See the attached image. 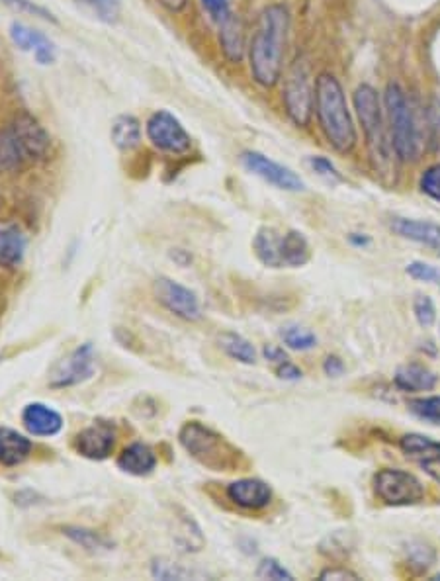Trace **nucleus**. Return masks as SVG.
Wrapping results in <instances>:
<instances>
[{
    "label": "nucleus",
    "mask_w": 440,
    "mask_h": 581,
    "mask_svg": "<svg viewBox=\"0 0 440 581\" xmlns=\"http://www.w3.org/2000/svg\"><path fill=\"white\" fill-rule=\"evenodd\" d=\"M241 165L253 173L255 177L263 179L264 182L280 188V190H286V192H302L306 190V182L304 179L294 173L292 169L272 161L270 157H266L264 153H259V151H243L241 153Z\"/></svg>",
    "instance_id": "10"
},
{
    "label": "nucleus",
    "mask_w": 440,
    "mask_h": 581,
    "mask_svg": "<svg viewBox=\"0 0 440 581\" xmlns=\"http://www.w3.org/2000/svg\"><path fill=\"white\" fill-rule=\"evenodd\" d=\"M118 468L132 476H149L157 468V454L145 443H132L118 456Z\"/></svg>",
    "instance_id": "21"
},
{
    "label": "nucleus",
    "mask_w": 440,
    "mask_h": 581,
    "mask_svg": "<svg viewBox=\"0 0 440 581\" xmlns=\"http://www.w3.org/2000/svg\"><path fill=\"white\" fill-rule=\"evenodd\" d=\"M384 108L397 159L403 163L417 161L423 151V134L415 108L403 87L397 83L388 85L384 92Z\"/></svg>",
    "instance_id": "5"
},
{
    "label": "nucleus",
    "mask_w": 440,
    "mask_h": 581,
    "mask_svg": "<svg viewBox=\"0 0 440 581\" xmlns=\"http://www.w3.org/2000/svg\"><path fill=\"white\" fill-rule=\"evenodd\" d=\"M22 423L34 437H55L63 429V417L59 411L45 403H28L22 411Z\"/></svg>",
    "instance_id": "17"
},
{
    "label": "nucleus",
    "mask_w": 440,
    "mask_h": 581,
    "mask_svg": "<svg viewBox=\"0 0 440 581\" xmlns=\"http://www.w3.org/2000/svg\"><path fill=\"white\" fill-rule=\"evenodd\" d=\"M392 229L399 237L415 241L419 245L429 247L440 257V225L427 220H411V218H394Z\"/></svg>",
    "instance_id": "18"
},
{
    "label": "nucleus",
    "mask_w": 440,
    "mask_h": 581,
    "mask_svg": "<svg viewBox=\"0 0 440 581\" xmlns=\"http://www.w3.org/2000/svg\"><path fill=\"white\" fill-rule=\"evenodd\" d=\"M63 533L71 538L75 544L85 548L88 552H100V550H110V542L104 537H100L94 531L88 529H79V527H67Z\"/></svg>",
    "instance_id": "31"
},
{
    "label": "nucleus",
    "mask_w": 440,
    "mask_h": 581,
    "mask_svg": "<svg viewBox=\"0 0 440 581\" xmlns=\"http://www.w3.org/2000/svg\"><path fill=\"white\" fill-rule=\"evenodd\" d=\"M204 10L210 14V18L221 26L223 22H227L235 12L231 10V2L229 0H200Z\"/></svg>",
    "instance_id": "37"
},
{
    "label": "nucleus",
    "mask_w": 440,
    "mask_h": 581,
    "mask_svg": "<svg viewBox=\"0 0 440 581\" xmlns=\"http://www.w3.org/2000/svg\"><path fill=\"white\" fill-rule=\"evenodd\" d=\"M169 12H182L188 4V0H159Z\"/></svg>",
    "instance_id": "44"
},
{
    "label": "nucleus",
    "mask_w": 440,
    "mask_h": 581,
    "mask_svg": "<svg viewBox=\"0 0 440 581\" xmlns=\"http://www.w3.org/2000/svg\"><path fill=\"white\" fill-rule=\"evenodd\" d=\"M114 447H116V427L108 421H94L75 439L77 452L88 460H106Z\"/></svg>",
    "instance_id": "13"
},
{
    "label": "nucleus",
    "mask_w": 440,
    "mask_h": 581,
    "mask_svg": "<svg viewBox=\"0 0 440 581\" xmlns=\"http://www.w3.org/2000/svg\"><path fill=\"white\" fill-rule=\"evenodd\" d=\"M92 374H94V349L90 343H85L55 366L49 386L57 390L71 388L87 382Z\"/></svg>",
    "instance_id": "12"
},
{
    "label": "nucleus",
    "mask_w": 440,
    "mask_h": 581,
    "mask_svg": "<svg viewBox=\"0 0 440 581\" xmlns=\"http://www.w3.org/2000/svg\"><path fill=\"white\" fill-rule=\"evenodd\" d=\"M354 110L358 122L366 135V145L374 163V169L382 175L390 173L394 161V145L392 137L386 128V116L382 110V102L378 90L370 85H360L352 94Z\"/></svg>",
    "instance_id": "4"
},
{
    "label": "nucleus",
    "mask_w": 440,
    "mask_h": 581,
    "mask_svg": "<svg viewBox=\"0 0 440 581\" xmlns=\"http://www.w3.org/2000/svg\"><path fill=\"white\" fill-rule=\"evenodd\" d=\"M151 574L157 580H186L190 578V572L184 570L180 564H173L169 560H155L151 566Z\"/></svg>",
    "instance_id": "33"
},
{
    "label": "nucleus",
    "mask_w": 440,
    "mask_h": 581,
    "mask_svg": "<svg viewBox=\"0 0 440 581\" xmlns=\"http://www.w3.org/2000/svg\"><path fill=\"white\" fill-rule=\"evenodd\" d=\"M32 450L34 443L26 435L10 427H0V466L12 468L22 464L30 458Z\"/></svg>",
    "instance_id": "19"
},
{
    "label": "nucleus",
    "mask_w": 440,
    "mask_h": 581,
    "mask_svg": "<svg viewBox=\"0 0 440 581\" xmlns=\"http://www.w3.org/2000/svg\"><path fill=\"white\" fill-rule=\"evenodd\" d=\"M178 441L182 448L198 460L202 466L216 470V472H231L239 462V452L231 447L220 433L212 431L210 427L198 423V421H188L180 433Z\"/></svg>",
    "instance_id": "6"
},
{
    "label": "nucleus",
    "mask_w": 440,
    "mask_h": 581,
    "mask_svg": "<svg viewBox=\"0 0 440 581\" xmlns=\"http://www.w3.org/2000/svg\"><path fill=\"white\" fill-rule=\"evenodd\" d=\"M10 40H12V44L16 45L18 49L28 51V53H34V59L40 65H51L57 59V49H55L53 42L45 34L34 30V28H30V26H26V24L12 22V26H10Z\"/></svg>",
    "instance_id": "16"
},
{
    "label": "nucleus",
    "mask_w": 440,
    "mask_h": 581,
    "mask_svg": "<svg viewBox=\"0 0 440 581\" xmlns=\"http://www.w3.org/2000/svg\"><path fill=\"white\" fill-rule=\"evenodd\" d=\"M253 249L264 267L282 269L280 261V233L272 227H261L253 239Z\"/></svg>",
    "instance_id": "24"
},
{
    "label": "nucleus",
    "mask_w": 440,
    "mask_h": 581,
    "mask_svg": "<svg viewBox=\"0 0 440 581\" xmlns=\"http://www.w3.org/2000/svg\"><path fill=\"white\" fill-rule=\"evenodd\" d=\"M376 495L392 507H407L425 499V486L417 476L399 468H384L374 476Z\"/></svg>",
    "instance_id": "8"
},
{
    "label": "nucleus",
    "mask_w": 440,
    "mask_h": 581,
    "mask_svg": "<svg viewBox=\"0 0 440 581\" xmlns=\"http://www.w3.org/2000/svg\"><path fill=\"white\" fill-rule=\"evenodd\" d=\"M315 114L331 147L339 153H351L358 139L356 128L345 90L331 73H319L315 79Z\"/></svg>",
    "instance_id": "2"
},
{
    "label": "nucleus",
    "mask_w": 440,
    "mask_h": 581,
    "mask_svg": "<svg viewBox=\"0 0 440 581\" xmlns=\"http://www.w3.org/2000/svg\"><path fill=\"white\" fill-rule=\"evenodd\" d=\"M51 153V137L28 110L14 114L8 128L0 134V167L22 169L26 163L45 161Z\"/></svg>",
    "instance_id": "3"
},
{
    "label": "nucleus",
    "mask_w": 440,
    "mask_h": 581,
    "mask_svg": "<svg viewBox=\"0 0 440 581\" xmlns=\"http://www.w3.org/2000/svg\"><path fill=\"white\" fill-rule=\"evenodd\" d=\"M399 447L407 458L419 464L425 474L440 484V443L419 433H409L399 439Z\"/></svg>",
    "instance_id": "14"
},
{
    "label": "nucleus",
    "mask_w": 440,
    "mask_h": 581,
    "mask_svg": "<svg viewBox=\"0 0 440 581\" xmlns=\"http://www.w3.org/2000/svg\"><path fill=\"white\" fill-rule=\"evenodd\" d=\"M257 578L274 581L294 580V576L276 558H264L257 568Z\"/></svg>",
    "instance_id": "34"
},
{
    "label": "nucleus",
    "mask_w": 440,
    "mask_h": 581,
    "mask_svg": "<svg viewBox=\"0 0 440 581\" xmlns=\"http://www.w3.org/2000/svg\"><path fill=\"white\" fill-rule=\"evenodd\" d=\"M145 134L155 149L171 155H184L192 147V137L169 110L153 112L145 124Z\"/></svg>",
    "instance_id": "9"
},
{
    "label": "nucleus",
    "mask_w": 440,
    "mask_h": 581,
    "mask_svg": "<svg viewBox=\"0 0 440 581\" xmlns=\"http://www.w3.org/2000/svg\"><path fill=\"white\" fill-rule=\"evenodd\" d=\"M309 165H311V169H313L319 177H323V179L341 180V175H339L337 167H335V165L331 163V159H327V157H311V159H309Z\"/></svg>",
    "instance_id": "39"
},
{
    "label": "nucleus",
    "mask_w": 440,
    "mask_h": 581,
    "mask_svg": "<svg viewBox=\"0 0 440 581\" xmlns=\"http://www.w3.org/2000/svg\"><path fill=\"white\" fill-rule=\"evenodd\" d=\"M225 493L233 505L247 511H261V509H266L272 501L270 486L259 478H243V480L231 482Z\"/></svg>",
    "instance_id": "15"
},
{
    "label": "nucleus",
    "mask_w": 440,
    "mask_h": 581,
    "mask_svg": "<svg viewBox=\"0 0 440 581\" xmlns=\"http://www.w3.org/2000/svg\"><path fill=\"white\" fill-rule=\"evenodd\" d=\"M153 290H155L159 304L176 317H180L184 321H200L202 319L200 300L190 288L178 284L173 278L161 276L155 280Z\"/></svg>",
    "instance_id": "11"
},
{
    "label": "nucleus",
    "mask_w": 440,
    "mask_h": 581,
    "mask_svg": "<svg viewBox=\"0 0 440 581\" xmlns=\"http://www.w3.org/2000/svg\"><path fill=\"white\" fill-rule=\"evenodd\" d=\"M323 370H325L327 376L339 378L345 372V362L341 358L335 357V355L333 357H327L325 358V362H323Z\"/></svg>",
    "instance_id": "42"
},
{
    "label": "nucleus",
    "mask_w": 440,
    "mask_h": 581,
    "mask_svg": "<svg viewBox=\"0 0 440 581\" xmlns=\"http://www.w3.org/2000/svg\"><path fill=\"white\" fill-rule=\"evenodd\" d=\"M26 255V237L10 227L0 229V267L14 269L24 261Z\"/></svg>",
    "instance_id": "25"
},
{
    "label": "nucleus",
    "mask_w": 440,
    "mask_h": 581,
    "mask_svg": "<svg viewBox=\"0 0 440 581\" xmlns=\"http://www.w3.org/2000/svg\"><path fill=\"white\" fill-rule=\"evenodd\" d=\"M280 337L284 345L292 351H311L317 345L315 333H311L306 327L300 325H286L280 331Z\"/></svg>",
    "instance_id": "28"
},
{
    "label": "nucleus",
    "mask_w": 440,
    "mask_h": 581,
    "mask_svg": "<svg viewBox=\"0 0 440 581\" xmlns=\"http://www.w3.org/2000/svg\"><path fill=\"white\" fill-rule=\"evenodd\" d=\"M263 355L264 358H266L270 364H274V366H278V364L290 360L288 355L284 353V349H280L278 345H266V347H264Z\"/></svg>",
    "instance_id": "43"
},
{
    "label": "nucleus",
    "mask_w": 440,
    "mask_h": 581,
    "mask_svg": "<svg viewBox=\"0 0 440 581\" xmlns=\"http://www.w3.org/2000/svg\"><path fill=\"white\" fill-rule=\"evenodd\" d=\"M282 94L290 120L300 128H308L315 108V83H311V71L304 57L296 59L288 69Z\"/></svg>",
    "instance_id": "7"
},
{
    "label": "nucleus",
    "mask_w": 440,
    "mask_h": 581,
    "mask_svg": "<svg viewBox=\"0 0 440 581\" xmlns=\"http://www.w3.org/2000/svg\"><path fill=\"white\" fill-rule=\"evenodd\" d=\"M394 382L401 392H429L437 386L439 376L431 368L411 362L397 368Z\"/></svg>",
    "instance_id": "20"
},
{
    "label": "nucleus",
    "mask_w": 440,
    "mask_h": 581,
    "mask_svg": "<svg viewBox=\"0 0 440 581\" xmlns=\"http://www.w3.org/2000/svg\"><path fill=\"white\" fill-rule=\"evenodd\" d=\"M274 372H276L278 378L288 380V382H296V380H300L304 376V372L292 360H286V362L274 366Z\"/></svg>",
    "instance_id": "40"
},
{
    "label": "nucleus",
    "mask_w": 440,
    "mask_h": 581,
    "mask_svg": "<svg viewBox=\"0 0 440 581\" xmlns=\"http://www.w3.org/2000/svg\"><path fill=\"white\" fill-rule=\"evenodd\" d=\"M413 313H415V319L421 327H433L435 321H437V308L433 304V300L425 294H419L415 300H413Z\"/></svg>",
    "instance_id": "32"
},
{
    "label": "nucleus",
    "mask_w": 440,
    "mask_h": 581,
    "mask_svg": "<svg viewBox=\"0 0 440 581\" xmlns=\"http://www.w3.org/2000/svg\"><path fill=\"white\" fill-rule=\"evenodd\" d=\"M290 30V12L284 4L266 6L249 45V65L251 75L257 85L272 89L284 69L286 42Z\"/></svg>",
    "instance_id": "1"
},
{
    "label": "nucleus",
    "mask_w": 440,
    "mask_h": 581,
    "mask_svg": "<svg viewBox=\"0 0 440 581\" xmlns=\"http://www.w3.org/2000/svg\"><path fill=\"white\" fill-rule=\"evenodd\" d=\"M319 580H358V574H354L347 568H327V570L321 572Z\"/></svg>",
    "instance_id": "41"
},
{
    "label": "nucleus",
    "mask_w": 440,
    "mask_h": 581,
    "mask_svg": "<svg viewBox=\"0 0 440 581\" xmlns=\"http://www.w3.org/2000/svg\"><path fill=\"white\" fill-rule=\"evenodd\" d=\"M221 351L233 360L241 364H255L257 362V349L251 341L237 333H223L220 337Z\"/></svg>",
    "instance_id": "27"
},
{
    "label": "nucleus",
    "mask_w": 440,
    "mask_h": 581,
    "mask_svg": "<svg viewBox=\"0 0 440 581\" xmlns=\"http://www.w3.org/2000/svg\"><path fill=\"white\" fill-rule=\"evenodd\" d=\"M405 272H407L411 278L419 280V282H437V280H440L439 270L435 269V267H431V265H427V263H421V261L409 263Z\"/></svg>",
    "instance_id": "38"
},
{
    "label": "nucleus",
    "mask_w": 440,
    "mask_h": 581,
    "mask_svg": "<svg viewBox=\"0 0 440 581\" xmlns=\"http://www.w3.org/2000/svg\"><path fill=\"white\" fill-rule=\"evenodd\" d=\"M220 28V45L223 49V55L231 63H241L247 51L245 44V26L239 16H231L227 22H223Z\"/></svg>",
    "instance_id": "23"
},
{
    "label": "nucleus",
    "mask_w": 440,
    "mask_h": 581,
    "mask_svg": "<svg viewBox=\"0 0 440 581\" xmlns=\"http://www.w3.org/2000/svg\"><path fill=\"white\" fill-rule=\"evenodd\" d=\"M77 2L88 8L104 24H116L120 20L122 0H77Z\"/></svg>",
    "instance_id": "29"
},
{
    "label": "nucleus",
    "mask_w": 440,
    "mask_h": 581,
    "mask_svg": "<svg viewBox=\"0 0 440 581\" xmlns=\"http://www.w3.org/2000/svg\"><path fill=\"white\" fill-rule=\"evenodd\" d=\"M433 580L440 581V574H439V576H435V578H433Z\"/></svg>",
    "instance_id": "46"
},
{
    "label": "nucleus",
    "mask_w": 440,
    "mask_h": 581,
    "mask_svg": "<svg viewBox=\"0 0 440 581\" xmlns=\"http://www.w3.org/2000/svg\"><path fill=\"white\" fill-rule=\"evenodd\" d=\"M110 135L120 151H132L141 143V124L132 114H122L112 122Z\"/></svg>",
    "instance_id": "26"
},
{
    "label": "nucleus",
    "mask_w": 440,
    "mask_h": 581,
    "mask_svg": "<svg viewBox=\"0 0 440 581\" xmlns=\"http://www.w3.org/2000/svg\"><path fill=\"white\" fill-rule=\"evenodd\" d=\"M349 239H351L352 245H356V247H364V245L370 243V239L366 235H360V233H352Z\"/></svg>",
    "instance_id": "45"
},
{
    "label": "nucleus",
    "mask_w": 440,
    "mask_h": 581,
    "mask_svg": "<svg viewBox=\"0 0 440 581\" xmlns=\"http://www.w3.org/2000/svg\"><path fill=\"white\" fill-rule=\"evenodd\" d=\"M311 259V249H309L308 239L300 231H286L280 233V261L282 267L298 269L308 265Z\"/></svg>",
    "instance_id": "22"
},
{
    "label": "nucleus",
    "mask_w": 440,
    "mask_h": 581,
    "mask_svg": "<svg viewBox=\"0 0 440 581\" xmlns=\"http://www.w3.org/2000/svg\"><path fill=\"white\" fill-rule=\"evenodd\" d=\"M419 188L423 190V194H427L431 200L440 204V163L431 165L423 171L421 180H419Z\"/></svg>",
    "instance_id": "35"
},
{
    "label": "nucleus",
    "mask_w": 440,
    "mask_h": 581,
    "mask_svg": "<svg viewBox=\"0 0 440 581\" xmlns=\"http://www.w3.org/2000/svg\"><path fill=\"white\" fill-rule=\"evenodd\" d=\"M407 407L421 421L431 423V425H439L440 427V396L415 398V400H409Z\"/></svg>",
    "instance_id": "30"
},
{
    "label": "nucleus",
    "mask_w": 440,
    "mask_h": 581,
    "mask_svg": "<svg viewBox=\"0 0 440 581\" xmlns=\"http://www.w3.org/2000/svg\"><path fill=\"white\" fill-rule=\"evenodd\" d=\"M0 2H4L6 6H10L12 10H18V12H22V14L38 16V18H42V20H47V22H57L55 16H53L47 8L40 6V4H36L34 0H0Z\"/></svg>",
    "instance_id": "36"
}]
</instances>
